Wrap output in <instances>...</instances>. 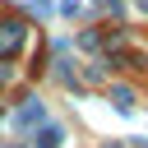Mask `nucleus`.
I'll return each mask as SVG.
<instances>
[{
  "label": "nucleus",
  "mask_w": 148,
  "mask_h": 148,
  "mask_svg": "<svg viewBox=\"0 0 148 148\" xmlns=\"http://www.w3.org/2000/svg\"><path fill=\"white\" fill-rule=\"evenodd\" d=\"M14 46H23V28L18 23H0V56L14 51Z\"/></svg>",
  "instance_id": "1"
},
{
  "label": "nucleus",
  "mask_w": 148,
  "mask_h": 148,
  "mask_svg": "<svg viewBox=\"0 0 148 148\" xmlns=\"http://www.w3.org/2000/svg\"><path fill=\"white\" fill-rule=\"evenodd\" d=\"M56 143H60V130H42L37 134V148H56Z\"/></svg>",
  "instance_id": "2"
},
{
  "label": "nucleus",
  "mask_w": 148,
  "mask_h": 148,
  "mask_svg": "<svg viewBox=\"0 0 148 148\" xmlns=\"http://www.w3.org/2000/svg\"><path fill=\"white\" fill-rule=\"evenodd\" d=\"M37 116H42V106H37V102H32V106H23V111H18V125H32V120H37Z\"/></svg>",
  "instance_id": "3"
}]
</instances>
